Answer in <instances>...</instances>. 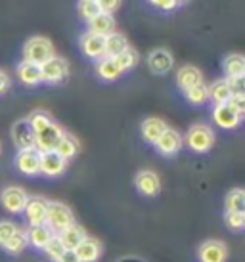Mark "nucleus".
<instances>
[{"label": "nucleus", "mask_w": 245, "mask_h": 262, "mask_svg": "<svg viewBox=\"0 0 245 262\" xmlns=\"http://www.w3.org/2000/svg\"><path fill=\"white\" fill-rule=\"evenodd\" d=\"M226 212H245V191L241 188L230 189L224 197Z\"/></svg>", "instance_id": "c756f323"}, {"label": "nucleus", "mask_w": 245, "mask_h": 262, "mask_svg": "<svg viewBox=\"0 0 245 262\" xmlns=\"http://www.w3.org/2000/svg\"><path fill=\"white\" fill-rule=\"evenodd\" d=\"M56 262H80V260L77 258L75 251H69V249H67V251H64V255L59 256V258Z\"/></svg>", "instance_id": "a19ab883"}, {"label": "nucleus", "mask_w": 245, "mask_h": 262, "mask_svg": "<svg viewBox=\"0 0 245 262\" xmlns=\"http://www.w3.org/2000/svg\"><path fill=\"white\" fill-rule=\"evenodd\" d=\"M224 79H243L245 58L241 54H228L222 61Z\"/></svg>", "instance_id": "5701e85b"}, {"label": "nucleus", "mask_w": 245, "mask_h": 262, "mask_svg": "<svg viewBox=\"0 0 245 262\" xmlns=\"http://www.w3.org/2000/svg\"><path fill=\"white\" fill-rule=\"evenodd\" d=\"M64 134H65L64 128H62L56 121H52V123H48L44 128H40L38 132H35V147L40 153L54 151Z\"/></svg>", "instance_id": "39448f33"}, {"label": "nucleus", "mask_w": 245, "mask_h": 262, "mask_svg": "<svg viewBox=\"0 0 245 262\" xmlns=\"http://www.w3.org/2000/svg\"><path fill=\"white\" fill-rule=\"evenodd\" d=\"M184 146V140H182V134L178 130H174V128H169L167 126V130L159 136V140L153 144L155 147V151L159 155H163V157H174V155H178Z\"/></svg>", "instance_id": "0eeeda50"}, {"label": "nucleus", "mask_w": 245, "mask_h": 262, "mask_svg": "<svg viewBox=\"0 0 245 262\" xmlns=\"http://www.w3.org/2000/svg\"><path fill=\"white\" fill-rule=\"evenodd\" d=\"M121 4H122V0H98L100 12H104V14H111V15L121 8Z\"/></svg>", "instance_id": "e433bc0d"}, {"label": "nucleus", "mask_w": 245, "mask_h": 262, "mask_svg": "<svg viewBox=\"0 0 245 262\" xmlns=\"http://www.w3.org/2000/svg\"><path fill=\"white\" fill-rule=\"evenodd\" d=\"M174 2H176V6H184V4H188L190 0H174Z\"/></svg>", "instance_id": "79ce46f5"}, {"label": "nucleus", "mask_w": 245, "mask_h": 262, "mask_svg": "<svg viewBox=\"0 0 245 262\" xmlns=\"http://www.w3.org/2000/svg\"><path fill=\"white\" fill-rule=\"evenodd\" d=\"M54 151L58 153L62 159H65L67 163H69V161L79 153V142H77L75 136H71V134H67V132H65L64 136H62V140L58 142V146H56Z\"/></svg>", "instance_id": "bb28decb"}, {"label": "nucleus", "mask_w": 245, "mask_h": 262, "mask_svg": "<svg viewBox=\"0 0 245 262\" xmlns=\"http://www.w3.org/2000/svg\"><path fill=\"white\" fill-rule=\"evenodd\" d=\"M73 251L80 262H98L101 256V243L96 237L87 235Z\"/></svg>", "instance_id": "a211bd4d"}, {"label": "nucleus", "mask_w": 245, "mask_h": 262, "mask_svg": "<svg viewBox=\"0 0 245 262\" xmlns=\"http://www.w3.org/2000/svg\"><path fill=\"white\" fill-rule=\"evenodd\" d=\"M10 84H12L10 75H8L6 71H2V69H0V96L6 94L8 90H10Z\"/></svg>", "instance_id": "ea45409f"}, {"label": "nucleus", "mask_w": 245, "mask_h": 262, "mask_svg": "<svg viewBox=\"0 0 245 262\" xmlns=\"http://www.w3.org/2000/svg\"><path fill=\"white\" fill-rule=\"evenodd\" d=\"M79 46L80 52L87 56L88 59H94L98 61L106 56V37H100V35H94L90 31L83 33L79 38Z\"/></svg>", "instance_id": "9b49d317"}, {"label": "nucleus", "mask_w": 245, "mask_h": 262, "mask_svg": "<svg viewBox=\"0 0 245 262\" xmlns=\"http://www.w3.org/2000/svg\"><path fill=\"white\" fill-rule=\"evenodd\" d=\"M43 251H44V255L48 256V258H50L52 262H56V260H58V258H59V256L64 255V251H67V249L64 247V243L59 241L58 235L54 233V235H52L50 239H48V243L44 245Z\"/></svg>", "instance_id": "72a5a7b5"}, {"label": "nucleus", "mask_w": 245, "mask_h": 262, "mask_svg": "<svg viewBox=\"0 0 245 262\" xmlns=\"http://www.w3.org/2000/svg\"><path fill=\"white\" fill-rule=\"evenodd\" d=\"M165 130H167V123L163 119H159V117H148L140 124L142 140H144L146 144H150V146H153Z\"/></svg>", "instance_id": "6ab92c4d"}, {"label": "nucleus", "mask_w": 245, "mask_h": 262, "mask_svg": "<svg viewBox=\"0 0 245 262\" xmlns=\"http://www.w3.org/2000/svg\"><path fill=\"white\" fill-rule=\"evenodd\" d=\"M115 63L119 66V69H121V73H127V71H130V69H134L138 63V52L134 50V48H127L125 52H121L119 56H115Z\"/></svg>", "instance_id": "2f4dec72"}, {"label": "nucleus", "mask_w": 245, "mask_h": 262, "mask_svg": "<svg viewBox=\"0 0 245 262\" xmlns=\"http://www.w3.org/2000/svg\"><path fill=\"white\" fill-rule=\"evenodd\" d=\"M129 48V40L122 33H111L106 37V56L108 58H115L121 52H125Z\"/></svg>", "instance_id": "c85d7f7f"}, {"label": "nucleus", "mask_w": 245, "mask_h": 262, "mask_svg": "<svg viewBox=\"0 0 245 262\" xmlns=\"http://www.w3.org/2000/svg\"><path fill=\"white\" fill-rule=\"evenodd\" d=\"M184 98L192 105H205V103L209 102V88H207L205 82H199V84L184 90Z\"/></svg>", "instance_id": "7c9ffc66"}, {"label": "nucleus", "mask_w": 245, "mask_h": 262, "mask_svg": "<svg viewBox=\"0 0 245 262\" xmlns=\"http://www.w3.org/2000/svg\"><path fill=\"white\" fill-rule=\"evenodd\" d=\"M29 247V239H27V230H22V228H17L14 233H12V237L4 243V251H6L8 255H22L25 249Z\"/></svg>", "instance_id": "393cba45"}, {"label": "nucleus", "mask_w": 245, "mask_h": 262, "mask_svg": "<svg viewBox=\"0 0 245 262\" xmlns=\"http://www.w3.org/2000/svg\"><path fill=\"white\" fill-rule=\"evenodd\" d=\"M90 2H98V0H90Z\"/></svg>", "instance_id": "37998d69"}, {"label": "nucleus", "mask_w": 245, "mask_h": 262, "mask_svg": "<svg viewBox=\"0 0 245 262\" xmlns=\"http://www.w3.org/2000/svg\"><path fill=\"white\" fill-rule=\"evenodd\" d=\"M40 71H43V82L52 84V86L62 84L69 77V63L62 56H52L48 61H44L40 66Z\"/></svg>", "instance_id": "20e7f679"}, {"label": "nucleus", "mask_w": 245, "mask_h": 262, "mask_svg": "<svg viewBox=\"0 0 245 262\" xmlns=\"http://www.w3.org/2000/svg\"><path fill=\"white\" fill-rule=\"evenodd\" d=\"M153 8H157L161 12H174L176 10V2L174 0H148Z\"/></svg>", "instance_id": "58836bf2"}, {"label": "nucleus", "mask_w": 245, "mask_h": 262, "mask_svg": "<svg viewBox=\"0 0 245 262\" xmlns=\"http://www.w3.org/2000/svg\"><path fill=\"white\" fill-rule=\"evenodd\" d=\"M197 258L199 262H226L228 247L220 239H207L197 249Z\"/></svg>", "instance_id": "f8f14e48"}, {"label": "nucleus", "mask_w": 245, "mask_h": 262, "mask_svg": "<svg viewBox=\"0 0 245 262\" xmlns=\"http://www.w3.org/2000/svg\"><path fill=\"white\" fill-rule=\"evenodd\" d=\"M67 168V161L62 159L56 151L40 153V174L46 178H58L65 172Z\"/></svg>", "instance_id": "dca6fc26"}, {"label": "nucleus", "mask_w": 245, "mask_h": 262, "mask_svg": "<svg viewBox=\"0 0 245 262\" xmlns=\"http://www.w3.org/2000/svg\"><path fill=\"white\" fill-rule=\"evenodd\" d=\"M52 56H56V48H54L50 38L36 35V37L27 38V42L23 44V61L43 66Z\"/></svg>", "instance_id": "f03ea898"}, {"label": "nucleus", "mask_w": 245, "mask_h": 262, "mask_svg": "<svg viewBox=\"0 0 245 262\" xmlns=\"http://www.w3.org/2000/svg\"><path fill=\"white\" fill-rule=\"evenodd\" d=\"M27 191L19 186H8L2 189L0 193V203L6 209L10 214H22L25 211V205H27Z\"/></svg>", "instance_id": "423d86ee"}, {"label": "nucleus", "mask_w": 245, "mask_h": 262, "mask_svg": "<svg viewBox=\"0 0 245 262\" xmlns=\"http://www.w3.org/2000/svg\"><path fill=\"white\" fill-rule=\"evenodd\" d=\"M46 211H48V201L43 195H35L27 199L25 205V219L29 226H43L46 220Z\"/></svg>", "instance_id": "2eb2a0df"}, {"label": "nucleus", "mask_w": 245, "mask_h": 262, "mask_svg": "<svg viewBox=\"0 0 245 262\" xmlns=\"http://www.w3.org/2000/svg\"><path fill=\"white\" fill-rule=\"evenodd\" d=\"M174 66L173 54L167 48H155L148 54V67L153 75H167Z\"/></svg>", "instance_id": "4468645a"}, {"label": "nucleus", "mask_w": 245, "mask_h": 262, "mask_svg": "<svg viewBox=\"0 0 245 262\" xmlns=\"http://www.w3.org/2000/svg\"><path fill=\"white\" fill-rule=\"evenodd\" d=\"M224 224L232 232H243L245 212H224Z\"/></svg>", "instance_id": "f704fd0d"}, {"label": "nucleus", "mask_w": 245, "mask_h": 262, "mask_svg": "<svg viewBox=\"0 0 245 262\" xmlns=\"http://www.w3.org/2000/svg\"><path fill=\"white\" fill-rule=\"evenodd\" d=\"M203 82V73L197 69L195 66H182L176 73V86L180 88L182 92L188 90V88L195 86Z\"/></svg>", "instance_id": "412c9836"}, {"label": "nucleus", "mask_w": 245, "mask_h": 262, "mask_svg": "<svg viewBox=\"0 0 245 262\" xmlns=\"http://www.w3.org/2000/svg\"><path fill=\"white\" fill-rule=\"evenodd\" d=\"M207 88H209V102H213L215 105H218V103H226L232 98L230 84H228V80L226 79L215 80L213 84H207Z\"/></svg>", "instance_id": "a878e982"}, {"label": "nucleus", "mask_w": 245, "mask_h": 262, "mask_svg": "<svg viewBox=\"0 0 245 262\" xmlns=\"http://www.w3.org/2000/svg\"><path fill=\"white\" fill-rule=\"evenodd\" d=\"M94 71H96V77H98V79L106 80V82H113V80H117L122 75L119 66L115 63V59L108 58V56H104L101 59L96 61Z\"/></svg>", "instance_id": "4be33fe9"}, {"label": "nucleus", "mask_w": 245, "mask_h": 262, "mask_svg": "<svg viewBox=\"0 0 245 262\" xmlns=\"http://www.w3.org/2000/svg\"><path fill=\"white\" fill-rule=\"evenodd\" d=\"M0 151H2V146H0Z\"/></svg>", "instance_id": "c03bdc74"}, {"label": "nucleus", "mask_w": 245, "mask_h": 262, "mask_svg": "<svg viewBox=\"0 0 245 262\" xmlns=\"http://www.w3.org/2000/svg\"><path fill=\"white\" fill-rule=\"evenodd\" d=\"M241 119H243V115L238 113L228 102L218 103V105L213 107V121H215L216 126H220L224 130H232V128L239 126Z\"/></svg>", "instance_id": "ddd939ff"}, {"label": "nucleus", "mask_w": 245, "mask_h": 262, "mask_svg": "<svg viewBox=\"0 0 245 262\" xmlns=\"http://www.w3.org/2000/svg\"><path fill=\"white\" fill-rule=\"evenodd\" d=\"M87 25L90 33L100 35V37H108L111 33H115V27H117L115 17L111 14H104V12H100V14L96 15L94 19H90Z\"/></svg>", "instance_id": "aec40b11"}, {"label": "nucleus", "mask_w": 245, "mask_h": 262, "mask_svg": "<svg viewBox=\"0 0 245 262\" xmlns=\"http://www.w3.org/2000/svg\"><path fill=\"white\" fill-rule=\"evenodd\" d=\"M228 103H230L232 107L238 111V113H241V115L245 113V94H243V92L232 94V98L228 100Z\"/></svg>", "instance_id": "4c0bfd02"}, {"label": "nucleus", "mask_w": 245, "mask_h": 262, "mask_svg": "<svg viewBox=\"0 0 245 262\" xmlns=\"http://www.w3.org/2000/svg\"><path fill=\"white\" fill-rule=\"evenodd\" d=\"M10 136H12L14 146L17 147V151H22V149H29V147H35V132H33V128H31L29 119H27V117L17 119V121L12 124Z\"/></svg>", "instance_id": "6e6552de"}, {"label": "nucleus", "mask_w": 245, "mask_h": 262, "mask_svg": "<svg viewBox=\"0 0 245 262\" xmlns=\"http://www.w3.org/2000/svg\"><path fill=\"white\" fill-rule=\"evenodd\" d=\"M184 146L194 153H207L215 146V130L209 124H192L184 136Z\"/></svg>", "instance_id": "f257e3e1"}, {"label": "nucleus", "mask_w": 245, "mask_h": 262, "mask_svg": "<svg viewBox=\"0 0 245 262\" xmlns=\"http://www.w3.org/2000/svg\"><path fill=\"white\" fill-rule=\"evenodd\" d=\"M134 188L138 189V193L144 197H155L161 191V178L157 172H153L150 168L138 170L134 176Z\"/></svg>", "instance_id": "9d476101"}, {"label": "nucleus", "mask_w": 245, "mask_h": 262, "mask_svg": "<svg viewBox=\"0 0 245 262\" xmlns=\"http://www.w3.org/2000/svg\"><path fill=\"white\" fill-rule=\"evenodd\" d=\"M54 233L46 228V226H29V230H27V239H29V245L35 249H40L43 251L44 245L48 243Z\"/></svg>", "instance_id": "cd10ccee"}, {"label": "nucleus", "mask_w": 245, "mask_h": 262, "mask_svg": "<svg viewBox=\"0 0 245 262\" xmlns=\"http://www.w3.org/2000/svg\"><path fill=\"white\" fill-rule=\"evenodd\" d=\"M17 230V226L14 222H10V220H0V249L4 247V243H6L10 237H12V233Z\"/></svg>", "instance_id": "c9c22d12"}, {"label": "nucleus", "mask_w": 245, "mask_h": 262, "mask_svg": "<svg viewBox=\"0 0 245 262\" xmlns=\"http://www.w3.org/2000/svg\"><path fill=\"white\" fill-rule=\"evenodd\" d=\"M73 222H75V216H73V211L67 205L59 203V201H48V211H46L44 226L52 233H59L67 226H71Z\"/></svg>", "instance_id": "7ed1b4c3"}, {"label": "nucleus", "mask_w": 245, "mask_h": 262, "mask_svg": "<svg viewBox=\"0 0 245 262\" xmlns=\"http://www.w3.org/2000/svg\"><path fill=\"white\" fill-rule=\"evenodd\" d=\"M15 168L25 176H38L40 174V151L36 147L22 149L15 155Z\"/></svg>", "instance_id": "1a4fd4ad"}, {"label": "nucleus", "mask_w": 245, "mask_h": 262, "mask_svg": "<svg viewBox=\"0 0 245 262\" xmlns=\"http://www.w3.org/2000/svg\"><path fill=\"white\" fill-rule=\"evenodd\" d=\"M15 75L22 84L25 86L35 88L38 84H43V71H40V66L36 63H29V61H19L17 67H15Z\"/></svg>", "instance_id": "f3484780"}, {"label": "nucleus", "mask_w": 245, "mask_h": 262, "mask_svg": "<svg viewBox=\"0 0 245 262\" xmlns=\"http://www.w3.org/2000/svg\"><path fill=\"white\" fill-rule=\"evenodd\" d=\"M77 12H79V17L83 21H90L96 15L100 14V8H98V2H90V0H79L77 2Z\"/></svg>", "instance_id": "473e14b6"}, {"label": "nucleus", "mask_w": 245, "mask_h": 262, "mask_svg": "<svg viewBox=\"0 0 245 262\" xmlns=\"http://www.w3.org/2000/svg\"><path fill=\"white\" fill-rule=\"evenodd\" d=\"M59 237V241L64 243L65 249H69V251H73V249L79 245L80 241L87 237V232H85V228L80 224H77V222H73L71 226H67L65 230H62L59 233H56Z\"/></svg>", "instance_id": "b1692460"}]
</instances>
